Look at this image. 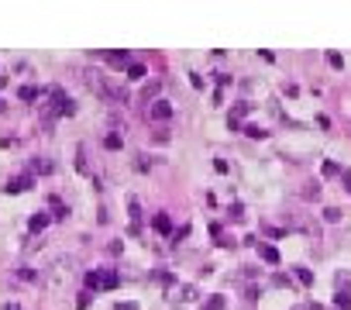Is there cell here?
I'll return each instance as SVG.
<instances>
[{
	"instance_id": "27",
	"label": "cell",
	"mask_w": 351,
	"mask_h": 310,
	"mask_svg": "<svg viewBox=\"0 0 351 310\" xmlns=\"http://www.w3.org/2000/svg\"><path fill=\"white\" fill-rule=\"evenodd\" d=\"M341 179H345V186H348V193H351V172L348 169H341Z\"/></svg>"
},
{
	"instance_id": "21",
	"label": "cell",
	"mask_w": 351,
	"mask_h": 310,
	"mask_svg": "<svg viewBox=\"0 0 351 310\" xmlns=\"http://www.w3.org/2000/svg\"><path fill=\"white\" fill-rule=\"evenodd\" d=\"M86 286H90V290H100V269H93V272L86 276Z\"/></svg>"
},
{
	"instance_id": "11",
	"label": "cell",
	"mask_w": 351,
	"mask_h": 310,
	"mask_svg": "<svg viewBox=\"0 0 351 310\" xmlns=\"http://www.w3.org/2000/svg\"><path fill=\"white\" fill-rule=\"evenodd\" d=\"M293 272H296V279H300L303 286H313V272H310V269H303V265H293Z\"/></svg>"
},
{
	"instance_id": "28",
	"label": "cell",
	"mask_w": 351,
	"mask_h": 310,
	"mask_svg": "<svg viewBox=\"0 0 351 310\" xmlns=\"http://www.w3.org/2000/svg\"><path fill=\"white\" fill-rule=\"evenodd\" d=\"M114 310H138V304H117Z\"/></svg>"
},
{
	"instance_id": "22",
	"label": "cell",
	"mask_w": 351,
	"mask_h": 310,
	"mask_svg": "<svg viewBox=\"0 0 351 310\" xmlns=\"http://www.w3.org/2000/svg\"><path fill=\"white\" fill-rule=\"evenodd\" d=\"M327 62H331V66H334V69H345V59H341V55H338V52H327Z\"/></svg>"
},
{
	"instance_id": "23",
	"label": "cell",
	"mask_w": 351,
	"mask_h": 310,
	"mask_svg": "<svg viewBox=\"0 0 351 310\" xmlns=\"http://www.w3.org/2000/svg\"><path fill=\"white\" fill-rule=\"evenodd\" d=\"M245 135H248V138H265V131H262L258 124H248V128H245Z\"/></svg>"
},
{
	"instance_id": "17",
	"label": "cell",
	"mask_w": 351,
	"mask_h": 310,
	"mask_svg": "<svg viewBox=\"0 0 351 310\" xmlns=\"http://www.w3.org/2000/svg\"><path fill=\"white\" fill-rule=\"evenodd\" d=\"M303 197H306V200H320V183H306Z\"/></svg>"
},
{
	"instance_id": "3",
	"label": "cell",
	"mask_w": 351,
	"mask_h": 310,
	"mask_svg": "<svg viewBox=\"0 0 351 310\" xmlns=\"http://www.w3.org/2000/svg\"><path fill=\"white\" fill-rule=\"evenodd\" d=\"M148 117H151V121H169V117H172V103H169V100L148 103Z\"/></svg>"
},
{
	"instance_id": "12",
	"label": "cell",
	"mask_w": 351,
	"mask_h": 310,
	"mask_svg": "<svg viewBox=\"0 0 351 310\" xmlns=\"http://www.w3.org/2000/svg\"><path fill=\"white\" fill-rule=\"evenodd\" d=\"M224 307H227V300H224L220 293H213V297H210V300H207L200 310H224Z\"/></svg>"
},
{
	"instance_id": "4",
	"label": "cell",
	"mask_w": 351,
	"mask_h": 310,
	"mask_svg": "<svg viewBox=\"0 0 351 310\" xmlns=\"http://www.w3.org/2000/svg\"><path fill=\"white\" fill-rule=\"evenodd\" d=\"M117 283H121V276L114 269H100V290H114Z\"/></svg>"
},
{
	"instance_id": "1",
	"label": "cell",
	"mask_w": 351,
	"mask_h": 310,
	"mask_svg": "<svg viewBox=\"0 0 351 310\" xmlns=\"http://www.w3.org/2000/svg\"><path fill=\"white\" fill-rule=\"evenodd\" d=\"M72 272V258H55L52 262V276H49V286L55 290V286H62V279H69Z\"/></svg>"
},
{
	"instance_id": "2",
	"label": "cell",
	"mask_w": 351,
	"mask_h": 310,
	"mask_svg": "<svg viewBox=\"0 0 351 310\" xmlns=\"http://www.w3.org/2000/svg\"><path fill=\"white\" fill-rule=\"evenodd\" d=\"M31 183H35V176H31V172H24V176H14V179H7V183H3V193H7V197H14V193H24Z\"/></svg>"
},
{
	"instance_id": "26",
	"label": "cell",
	"mask_w": 351,
	"mask_h": 310,
	"mask_svg": "<svg viewBox=\"0 0 351 310\" xmlns=\"http://www.w3.org/2000/svg\"><path fill=\"white\" fill-rule=\"evenodd\" d=\"M76 307H79V310H86V307H90V293H79V300H76Z\"/></svg>"
},
{
	"instance_id": "6",
	"label": "cell",
	"mask_w": 351,
	"mask_h": 310,
	"mask_svg": "<svg viewBox=\"0 0 351 310\" xmlns=\"http://www.w3.org/2000/svg\"><path fill=\"white\" fill-rule=\"evenodd\" d=\"M158 86H162L158 79H151V83H145V90H141V100H145V103H155V97H158Z\"/></svg>"
},
{
	"instance_id": "9",
	"label": "cell",
	"mask_w": 351,
	"mask_h": 310,
	"mask_svg": "<svg viewBox=\"0 0 351 310\" xmlns=\"http://www.w3.org/2000/svg\"><path fill=\"white\" fill-rule=\"evenodd\" d=\"M258 255H262V262H269V265H279V252H276L272 245H262V248H258Z\"/></svg>"
},
{
	"instance_id": "25",
	"label": "cell",
	"mask_w": 351,
	"mask_h": 310,
	"mask_svg": "<svg viewBox=\"0 0 351 310\" xmlns=\"http://www.w3.org/2000/svg\"><path fill=\"white\" fill-rule=\"evenodd\" d=\"M338 172H341V169H338L334 162H324V176H338Z\"/></svg>"
},
{
	"instance_id": "24",
	"label": "cell",
	"mask_w": 351,
	"mask_h": 310,
	"mask_svg": "<svg viewBox=\"0 0 351 310\" xmlns=\"http://www.w3.org/2000/svg\"><path fill=\"white\" fill-rule=\"evenodd\" d=\"M248 114V103H238L234 110H231V121H238V117H245Z\"/></svg>"
},
{
	"instance_id": "19",
	"label": "cell",
	"mask_w": 351,
	"mask_h": 310,
	"mask_svg": "<svg viewBox=\"0 0 351 310\" xmlns=\"http://www.w3.org/2000/svg\"><path fill=\"white\" fill-rule=\"evenodd\" d=\"M128 76H131V79H141V76H148V69H145L141 62H135V66H128Z\"/></svg>"
},
{
	"instance_id": "7",
	"label": "cell",
	"mask_w": 351,
	"mask_h": 310,
	"mask_svg": "<svg viewBox=\"0 0 351 310\" xmlns=\"http://www.w3.org/2000/svg\"><path fill=\"white\" fill-rule=\"evenodd\" d=\"M103 149H107V152H121V149H124V138H121L117 131H110V135L103 138Z\"/></svg>"
},
{
	"instance_id": "5",
	"label": "cell",
	"mask_w": 351,
	"mask_h": 310,
	"mask_svg": "<svg viewBox=\"0 0 351 310\" xmlns=\"http://www.w3.org/2000/svg\"><path fill=\"white\" fill-rule=\"evenodd\" d=\"M151 228H155L158 234H169V231H172V221H169V214H155V217H151Z\"/></svg>"
},
{
	"instance_id": "16",
	"label": "cell",
	"mask_w": 351,
	"mask_h": 310,
	"mask_svg": "<svg viewBox=\"0 0 351 310\" xmlns=\"http://www.w3.org/2000/svg\"><path fill=\"white\" fill-rule=\"evenodd\" d=\"M76 169H79V172H86V176H90V165H86V149H83V145H79V149H76Z\"/></svg>"
},
{
	"instance_id": "8",
	"label": "cell",
	"mask_w": 351,
	"mask_h": 310,
	"mask_svg": "<svg viewBox=\"0 0 351 310\" xmlns=\"http://www.w3.org/2000/svg\"><path fill=\"white\" fill-rule=\"evenodd\" d=\"M49 172H52V162L49 158H35L31 162V176H49Z\"/></svg>"
},
{
	"instance_id": "10",
	"label": "cell",
	"mask_w": 351,
	"mask_h": 310,
	"mask_svg": "<svg viewBox=\"0 0 351 310\" xmlns=\"http://www.w3.org/2000/svg\"><path fill=\"white\" fill-rule=\"evenodd\" d=\"M17 279H24V283H38V279H42V272H35L31 265H21V269H17Z\"/></svg>"
},
{
	"instance_id": "30",
	"label": "cell",
	"mask_w": 351,
	"mask_h": 310,
	"mask_svg": "<svg viewBox=\"0 0 351 310\" xmlns=\"http://www.w3.org/2000/svg\"><path fill=\"white\" fill-rule=\"evenodd\" d=\"M0 110H3V100H0Z\"/></svg>"
},
{
	"instance_id": "13",
	"label": "cell",
	"mask_w": 351,
	"mask_h": 310,
	"mask_svg": "<svg viewBox=\"0 0 351 310\" xmlns=\"http://www.w3.org/2000/svg\"><path fill=\"white\" fill-rule=\"evenodd\" d=\"M17 97H21V100H38V97H42V90H38V86H21V90H17Z\"/></svg>"
},
{
	"instance_id": "15",
	"label": "cell",
	"mask_w": 351,
	"mask_h": 310,
	"mask_svg": "<svg viewBox=\"0 0 351 310\" xmlns=\"http://www.w3.org/2000/svg\"><path fill=\"white\" fill-rule=\"evenodd\" d=\"M334 307H338V310H351V293H348V290H345V293L338 290V297H334Z\"/></svg>"
},
{
	"instance_id": "20",
	"label": "cell",
	"mask_w": 351,
	"mask_h": 310,
	"mask_svg": "<svg viewBox=\"0 0 351 310\" xmlns=\"http://www.w3.org/2000/svg\"><path fill=\"white\" fill-rule=\"evenodd\" d=\"M324 221H327V224H338V221H341V210H338V207L324 210Z\"/></svg>"
},
{
	"instance_id": "29",
	"label": "cell",
	"mask_w": 351,
	"mask_h": 310,
	"mask_svg": "<svg viewBox=\"0 0 351 310\" xmlns=\"http://www.w3.org/2000/svg\"><path fill=\"white\" fill-rule=\"evenodd\" d=\"M3 310H21V307H17V304H7V307H3Z\"/></svg>"
},
{
	"instance_id": "14",
	"label": "cell",
	"mask_w": 351,
	"mask_h": 310,
	"mask_svg": "<svg viewBox=\"0 0 351 310\" xmlns=\"http://www.w3.org/2000/svg\"><path fill=\"white\" fill-rule=\"evenodd\" d=\"M28 228H31V231H35V234H38V231H45V228H49V217H45V214H35Z\"/></svg>"
},
{
	"instance_id": "18",
	"label": "cell",
	"mask_w": 351,
	"mask_h": 310,
	"mask_svg": "<svg viewBox=\"0 0 351 310\" xmlns=\"http://www.w3.org/2000/svg\"><path fill=\"white\" fill-rule=\"evenodd\" d=\"M107 59H110L114 66H128V59H131V55H128V52H110Z\"/></svg>"
}]
</instances>
